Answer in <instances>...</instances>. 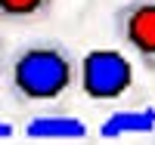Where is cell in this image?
Listing matches in <instances>:
<instances>
[{"instance_id": "obj_1", "label": "cell", "mask_w": 155, "mask_h": 145, "mask_svg": "<svg viewBox=\"0 0 155 145\" xmlns=\"http://www.w3.org/2000/svg\"><path fill=\"white\" fill-rule=\"evenodd\" d=\"M9 90L19 102H56L81 80V62L59 40H31L9 56Z\"/></svg>"}, {"instance_id": "obj_2", "label": "cell", "mask_w": 155, "mask_h": 145, "mask_svg": "<svg viewBox=\"0 0 155 145\" xmlns=\"http://www.w3.org/2000/svg\"><path fill=\"white\" fill-rule=\"evenodd\" d=\"M81 90L93 102H115L134 84V65L121 49H90L81 59Z\"/></svg>"}, {"instance_id": "obj_3", "label": "cell", "mask_w": 155, "mask_h": 145, "mask_svg": "<svg viewBox=\"0 0 155 145\" xmlns=\"http://www.w3.org/2000/svg\"><path fill=\"white\" fill-rule=\"evenodd\" d=\"M115 34L146 71H155V0H124L115 9Z\"/></svg>"}, {"instance_id": "obj_4", "label": "cell", "mask_w": 155, "mask_h": 145, "mask_svg": "<svg viewBox=\"0 0 155 145\" xmlns=\"http://www.w3.org/2000/svg\"><path fill=\"white\" fill-rule=\"evenodd\" d=\"M25 136L28 139H84L87 124L68 114H41L25 124Z\"/></svg>"}, {"instance_id": "obj_5", "label": "cell", "mask_w": 155, "mask_h": 145, "mask_svg": "<svg viewBox=\"0 0 155 145\" xmlns=\"http://www.w3.org/2000/svg\"><path fill=\"white\" fill-rule=\"evenodd\" d=\"M155 130V111L152 108H130V111H115L99 127L102 139H121L134 133H149Z\"/></svg>"}, {"instance_id": "obj_6", "label": "cell", "mask_w": 155, "mask_h": 145, "mask_svg": "<svg viewBox=\"0 0 155 145\" xmlns=\"http://www.w3.org/2000/svg\"><path fill=\"white\" fill-rule=\"evenodd\" d=\"M56 0H0V19L9 25H31L53 12Z\"/></svg>"}]
</instances>
